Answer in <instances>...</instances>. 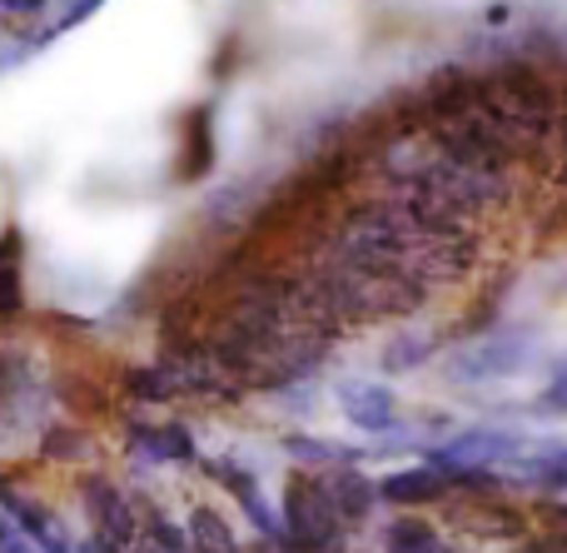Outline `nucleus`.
I'll list each match as a JSON object with an SVG mask.
<instances>
[{"mask_svg": "<svg viewBox=\"0 0 567 553\" xmlns=\"http://www.w3.org/2000/svg\"><path fill=\"white\" fill-rule=\"evenodd\" d=\"M543 355V339L533 325H493L488 335L463 339L449 355V379L453 385H508V379L528 375Z\"/></svg>", "mask_w": 567, "mask_h": 553, "instance_id": "obj_1", "label": "nucleus"}, {"mask_svg": "<svg viewBox=\"0 0 567 553\" xmlns=\"http://www.w3.org/2000/svg\"><path fill=\"white\" fill-rule=\"evenodd\" d=\"M523 444H528V439H523L518 429L473 424V429H463V434H453L449 444L433 454V464H439L443 474H468V469H493V464L508 469L513 459L523 454Z\"/></svg>", "mask_w": 567, "mask_h": 553, "instance_id": "obj_2", "label": "nucleus"}, {"mask_svg": "<svg viewBox=\"0 0 567 553\" xmlns=\"http://www.w3.org/2000/svg\"><path fill=\"white\" fill-rule=\"evenodd\" d=\"M284 524H289V539L299 549H329L333 539H339L343 519H339V509L329 504L323 479H293L289 499H284Z\"/></svg>", "mask_w": 567, "mask_h": 553, "instance_id": "obj_3", "label": "nucleus"}, {"mask_svg": "<svg viewBox=\"0 0 567 553\" xmlns=\"http://www.w3.org/2000/svg\"><path fill=\"white\" fill-rule=\"evenodd\" d=\"M333 399H339L343 419L363 434H393L399 429V399L383 379H339Z\"/></svg>", "mask_w": 567, "mask_h": 553, "instance_id": "obj_4", "label": "nucleus"}, {"mask_svg": "<svg viewBox=\"0 0 567 553\" xmlns=\"http://www.w3.org/2000/svg\"><path fill=\"white\" fill-rule=\"evenodd\" d=\"M508 469L523 479V484L567 499V439H538V444L528 439V444H523V454L513 459Z\"/></svg>", "mask_w": 567, "mask_h": 553, "instance_id": "obj_5", "label": "nucleus"}, {"mask_svg": "<svg viewBox=\"0 0 567 553\" xmlns=\"http://www.w3.org/2000/svg\"><path fill=\"white\" fill-rule=\"evenodd\" d=\"M449 484H453V474H443L439 464L399 469V474H389L379 484V499H389V504H429V499H439Z\"/></svg>", "mask_w": 567, "mask_h": 553, "instance_id": "obj_6", "label": "nucleus"}, {"mask_svg": "<svg viewBox=\"0 0 567 553\" xmlns=\"http://www.w3.org/2000/svg\"><path fill=\"white\" fill-rule=\"evenodd\" d=\"M433 355H439V339H433L429 329H403V335H393L389 349H383V369H389V375H403V369L429 365Z\"/></svg>", "mask_w": 567, "mask_h": 553, "instance_id": "obj_7", "label": "nucleus"}, {"mask_svg": "<svg viewBox=\"0 0 567 553\" xmlns=\"http://www.w3.org/2000/svg\"><path fill=\"white\" fill-rule=\"evenodd\" d=\"M383 549L389 553H453L429 524H413V519H399V524L389 529V539H383Z\"/></svg>", "mask_w": 567, "mask_h": 553, "instance_id": "obj_8", "label": "nucleus"}, {"mask_svg": "<svg viewBox=\"0 0 567 553\" xmlns=\"http://www.w3.org/2000/svg\"><path fill=\"white\" fill-rule=\"evenodd\" d=\"M533 409H538V414H553V419H567V355L548 369L543 389L533 395Z\"/></svg>", "mask_w": 567, "mask_h": 553, "instance_id": "obj_9", "label": "nucleus"}, {"mask_svg": "<svg viewBox=\"0 0 567 553\" xmlns=\"http://www.w3.org/2000/svg\"><path fill=\"white\" fill-rule=\"evenodd\" d=\"M195 549H205V553H235V544H229V534H225V524H219V519H209V514H199V524H195Z\"/></svg>", "mask_w": 567, "mask_h": 553, "instance_id": "obj_10", "label": "nucleus"}, {"mask_svg": "<svg viewBox=\"0 0 567 553\" xmlns=\"http://www.w3.org/2000/svg\"><path fill=\"white\" fill-rule=\"evenodd\" d=\"M0 553H45V549H35V539H30L25 529H16L0 514Z\"/></svg>", "mask_w": 567, "mask_h": 553, "instance_id": "obj_11", "label": "nucleus"}, {"mask_svg": "<svg viewBox=\"0 0 567 553\" xmlns=\"http://www.w3.org/2000/svg\"><path fill=\"white\" fill-rule=\"evenodd\" d=\"M45 6H50V0H0V10H6V16H40Z\"/></svg>", "mask_w": 567, "mask_h": 553, "instance_id": "obj_12", "label": "nucleus"}]
</instances>
